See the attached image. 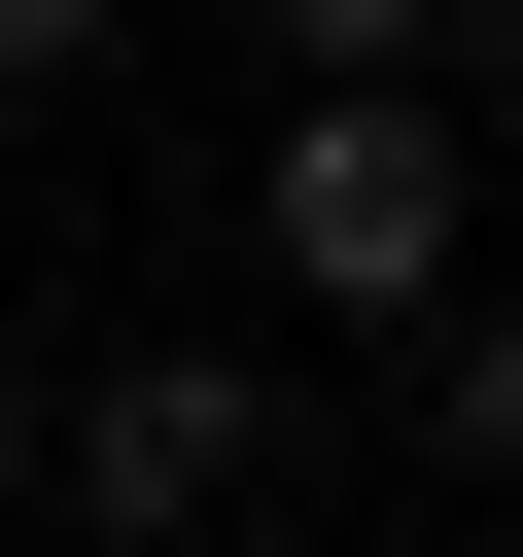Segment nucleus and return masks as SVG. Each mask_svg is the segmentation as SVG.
<instances>
[{
	"label": "nucleus",
	"mask_w": 523,
	"mask_h": 557,
	"mask_svg": "<svg viewBox=\"0 0 523 557\" xmlns=\"http://www.w3.org/2000/svg\"><path fill=\"white\" fill-rule=\"evenodd\" d=\"M244 244H279L314 313H453V104L314 70V104H279V174H244Z\"/></svg>",
	"instance_id": "1"
},
{
	"label": "nucleus",
	"mask_w": 523,
	"mask_h": 557,
	"mask_svg": "<svg viewBox=\"0 0 523 557\" xmlns=\"http://www.w3.org/2000/svg\"><path fill=\"white\" fill-rule=\"evenodd\" d=\"M70 522H105V557H209V522H244V383H209V348L70 383Z\"/></svg>",
	"instance_id": "2"
},
{
	"label": "nucleus",
	"mask_w": 523,
	"mask_h": 557,
	"mask_svg": "<svg viewBox=\"0 0 523 557\" xmlns=\"http://www.w3.org/2000/svg\"><path fill=\"white\" fill-rule=\"evenodd\" d=\"M453 453H488V487H523V313H453Z\"/></svg>",
	"instance_id": "3"
},
{
	"label": "nucleus",
	"mask_w": 523,
	"mask_h": 557,
	"mask_svg": "<svg viewBox=\"0 0 523 557\" xmlns=\"http://www.w3.org/2000/svg\"><path fill=\"white\" fill-rule=\"evenodd\" d=\"M279 35H314V70H384V35H453V0H279Z\"/></svg>",
	"instance_id": "4"
},
{
	"label": "nucleus",
	"mask_w": 523,
	"mask_h": 557,
	"mask_svg": "<svg viewBox=\"0 0 523 557\" xmlns=\"http://www.w3.org/2000/svg\"><path fill=\"white\" fill-rule=\"evenodd\" d=\"M0 70H105V0H0Z\"/></svg>",
	"instance_id": "5"
},
{
	"label": "nucleus",
	"mask_w": 523,
	"mask_h": 557,
	"mask_svg": "<svg viewBox=\"0 0 523 557\" xmlns=\"http://www.w3.org/2000/svg\"><path fill=\"white\" fill-rule=\"evenodd\" d=\"M0 487H35V348H0Z\"/></svg>",
	"instance_id": "6"
},
{
	"label": "nucleus",
	"mask_w": 523,
	"mask_h": 557,
	"mask_svg": "<svg viewBox=\"0 0 523 557\" xmlns=\"http://www.w3.org/2000/svg\"><path fill=\"white\" fill-rule=\"evenodd\" d=\"M488 139H523V0H488Z\"/></svg>",
	"instance_id": "7"
}]
</instances>
